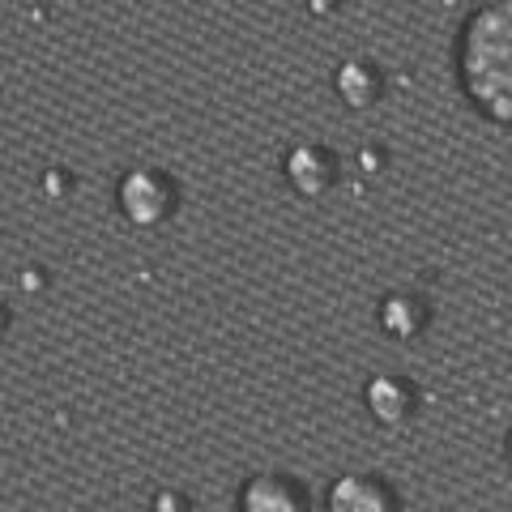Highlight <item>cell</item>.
<instances>
[{"label": "cell", "instance_id": "obj_1", "mask_svg": "<svg viewBox=\"0 0 512 512\" xmlns=\"http://www.w3.org/2000/svg\"><path fill=\"white\" fill-rule=\"evenodd\" d=\"M453 64L478 116L512 128V0H487L461 22Z\"/></svg>", "mask_w": 512, "mask_h": 512}, {"label": "cell", "instance_id": "obj_2", "mask_svg": "<svg viewBox=\"0 0 512 512\" xmlns=\"http://www.w3.org/2000/svg\"><path fill=\"white\" fill-rule=\"evenodd\" d=\"M325 512H402L397 487L372 470L338 474L325 491Z\"/></svg>", "mask_w": 512, "mask_h": 512}, {"label": "cell", "instance_id": "obj_3", "mask_svg": "<svg viewBox=\"0 0 512 512\" xmlns=\"http://www.w3.org/2000/svg\"><path fill=\"white\" fill-rule=\"evenodd\" d=\"M338 154H333L329 146H316V141H303V146H291L282 158V175L286 184H291L299 197L308 201H320L329 197L333 188H338Z\"/></svg>", "mask_w": 512, "mask_h": 512}, {"label": "cell", "instance_id": "obj_4", "mask_svg": "<svg viewBox=\"0 0 512 512\" xmlns=\"http://www.w3.org/2000/svg\"><path fill=\"white\" fill-rule=\"evenodd\" d=\"M239 512H312V495L295 474L261 470L239 487Z\"/></svg>", "mask_w": 512, "mask_h": 512}, {"label": "cell", "instance_id": "obj_5", "mask_svg": "<svg viewBox=\"0 0 512 512\" xmlns=\"http://www.w3.org/2000/svg\"><path fill=\"white\" fill-rule=\"evenodd\" d=\"M419 402V384L397 372H380L363 384V406L380 427H406L419 414Z\"/></svg>", "mask_w": 512, "mask_h": 512}, {"label": "cell", "instance_id": "obj_6", "mask_svg": "<svg viewBox=\"0 0 512 512\" xmlns=\"http://www.w3.org/2000/svg\"><path fill=\"white\" fill-rule=\"evenodd\" d=\"M175 184L158 171H133L120 184V205L133 222H163L175 210Z\"/></svg>", "mask_w": 512, "mask_h": 512}, {"label": "cell", "instance_id": "obj_7", "mask_svg": "<svg viewBox=\"0 0 512 512\" xmlns=\"http://www.w3.org/2000/svg\"><path fill=\"white\" fill-rule=\"evenodd\" d=\"M376 320H380L384 338H393V342H414V338H419V333H427V325H431V299L419 295V291H389V295L380 299Z\"/></svg>", "mask_w": 512, "mask_h": 512}, {"label": "cell", "instance_id": "obj_8", "mask_svg": "<svg viewBox=\"0 0 512 512\" xmlns=\"http://www.w3.org/2000/svg\"><path fill=\"white\" fill-rule=\"evenodd\" d=\"M333 90H338V99L350 107V111H367L384 99V73L376 60L367 56H350L338 64V73H333Z\"/></svg>", "mask_w": 512, "mask_h": 512}, {"label": "cell", "instance_id": "obj_9", "mask_svg": "<svg viewBox=\"0 0 512 512\" xmlns=\"http://www.w3.org/2000/svg\"><path fill=\"white\" fill-rule=\"evenodd\" d=\"M504 466H508V474H512V431H508V440H504Z\"/></svg>", "mask_w": 512, "mask_h": 512}]
</instances>
